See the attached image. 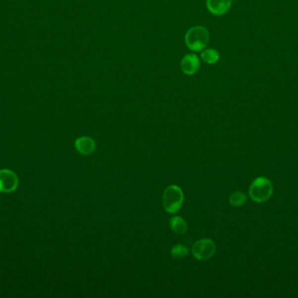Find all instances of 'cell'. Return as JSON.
Wrapping results in <instances>:
<instances>
[{
    "label": "cell",
    "mask_w": 298,
    "mask_h": 298,
    "mask_svg": "<svg viewBox=\"0 0 298 298\" xmlns=\"http://www.w3.org/2000/svg\"><path fill=\"white\" fill-rule=\"evenodd\" d=\"M273 185L269 179L259 177L251 183L248 194L251 199L257 203L266 202L272 196Z\"/></svg>",
    "instance_id": "6da1fadb"
},
{
    "label": "cell",
    "mask_w": 298,
    "mask_h": 298,
    "mask_svg": "<svg viewBox=\"0 0 298 298\" xmlns=\"http://www.w3.org/2000/svg\"><path fill=\"white\" fill-rule=\"evenodd\" d=\"M209 41V33L203 26H194L186 33L187 47L195 52H200L206 48Z\"/></svg>",
    "instance_id": "7a4b0ae2"
},
{
    "label": "cell",
    "mask_w": 298,
    "mask_h": 298,
    "mask_svg": "<svg viewBox=\"0 0 298 298\" xmlns=\"http://www.w3.org/2000/svg\"><path fill=\"white\" fill-rule=\"evenodd\" d=\"M184 195L181 187L172 184L164 191L162 203L165 210L168 214H176L182 208Z\"/></svg>",
    "instance_id": "3957f363"
},
{
    "label": "cell",
    "mask_w": 298,
    "mask_h": 298,
    "mask_svg": "<svg viewBox=\"0 0 298 298\" xmlns=\"http://www.w3.org/2000/svg\"><path fill=\"white\" fill-rule=\"evenodd\" d=\"M215 244L212 239H201L197 240L192 247V253L197 260L206 261L214 256L215 253Z\"/></svg>",
    "instance_id": "277c9868"
},
{
    "label": "cell",
    "mask_w": 298,
    "mask_h": 298,
    "mask_svg": "<svg viewBox=\"0 0 298 298\" xmlns=\"http://www.w3.org/2000/svg\"><path fill=\"white\" fill-rule=\"evenodd\" d=\"M18 186V176L11 170H0V192L10 193Z\"/></svg>",
    "instance_id": "5b68a950"
},
{
    "label": "cell",
    "mask_w": 298,
    "mask_h": 298,
    "mask_svg": "<svg viewBox=\"0 0 298 298\" xmlns=\"http://www.w3.org/2000/svg\"><path fill=\"white\" fill-rule=\"evenodd\" d=\"M232 5V0H207L208 11L212 14L222 16L229 11Z\"/></svg>",
    "instance_id": "8992f818"
},
{
    "label": "cell",
    "mask_w": 298,
    "mask_h": 298,
    "mask_svg": "<svg viewBox=\"0 0 298 298\" xmlns=\"http://www.w3.org/2000/svg\"><path fill=\"white\" fill-rule=\"evenodd\" d=\"M200 67V60L196 55H187L181 61V68L186 74H196Z\"/></svg>",
    "instance_id": "52a82bcc"
},
{
    "label": "cell",
    "mask_w": 298,
    "mask_h": 298,
    "mask_svg": "<svg viewBox=\"0 0 298 298\" xmlns=\"http://www.w3.org/2000/svg\"><path fill=\"white\" fill-rule=\"evenodd\" d=\"M95 140L89 136H81L75 141L77 151L82 155H90L95 151Z\"/></svg>",
    "instance_id": "ba28073f"
},
{
    "label": "cell",
    "mask_w": 298,
    "mask_h": 298,
    "mask_svg": "<svg viewBox=\"0 0 298 298\" xmlns=\"http://www.w3.org/2000/svg\"><path fill=\"white\" fill-rule=\"evenodd\" d=\"M169 227L170 229L179 236L184 235L188 230V225L186 223L185 220L182 217L175 216L169 220Z\"/></svg>",
    "instance_id": "9c48e42d"
},
{
    "label": "cell",
    "mask_w": 298,
    "mask_h": 298,
    "mask_svg": "<svg viewBox=\"0 0 298 298\" xmlns=\"http://www.w3.org/2000/svg\"><path fill=\"white\" fill-rule=\"evenodd\" d=\"M201 58L207 64H215L220 59V55L215 49H206L201 53Z\"/></svg>",
    "instance_id": "30bf717a"
},
{
    "label": "cell",
    "mask_w": 298,
    "mask_h": 298,
    "mask_svg": "<svg viewBox=\"0 0 298 298\" xmlns=\"http://www.w3.org/2000/svg\"><path fill=\"white\" fill-rule=\"evenodd\" d=\"M247 201V197L242 191H235L229 196V203L233 206L240 207Z\"/></svg>",
    "instance_id": "8fae6325"
},
{
    "label": "cell",
    "mask_w": 298,
    "mask_h": 298,
    "mask_svg": "<svg viewBox=\"0 0 298 298\" xmlns=\"http://www.w3.org/2000/svg\"><path fill=\"white\" fill-rule=\"evenodd\" d=\"M189 249L182 244H177L171 249V255L175 259H182L189 254Z\"/></svg>",
    "instance_id": "7c38bea8"
}]
</instances>
